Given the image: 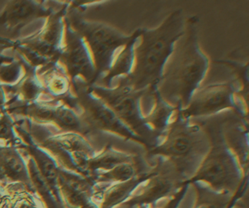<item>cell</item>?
<instances>
[{
  "label": "cell",
  "mask_w": 249,
  "mask_h": 208,
  "mask_svg": "<svg viewBox=\"0 0 249 208\" xmlns=\"http://www.w3.org/2000/svg\"><path fill=\"white\" fill-rule=\"evenodd\" d=\"M208 67L209 59L198 41V20L189 18L164 65L156 94L169 105L183 110L199 88Z\"/></svg>",
  "instance_id": "1"
},
{
  "label": "cell",
  "mask_w": 249,
  "mask_h": 208,
  "mask_svg": "<svg viewBox=\"0 0 249 208\" xmlns=\"http://www.w3.org/2000/svg\"><path fill=\"white\" fill-rule=\"evenodd\" d=\"M182 10L172 13L154 30H139L133 49V63L127 76L121 78L144 96L156 93L163 69L186 28Z\"/></svg>",
  "instance_id": "2"
},
{
  "label": "cell",
  "mask_w": 249,
  "mask_h": 208,
  "mask_svg": "<svg viewBox=\"0 0 249 208\" xmlns=\"http://www.w3.org/2000/svg\"><path fill=\"white\" fill-rule=\"evenodd\" d=\"M211 145V136L206 126L183 119L178 111L155 145L148 150L147 157L169 160L189 180Z\"/></svg>",
  "instance_id": "3"
},
{
  "label": "cell",
  "mask_w": 249,
  "mask_h": 208,
  "mask_svg": "<svg viewBox=\"0 0 249 208\" xmlns=\"http://www.w3.org/2000/svg\"><path fill=\"white\" fill-rule=\"evenodd\" d=\"M205 126L211 136V148L187 183L201 182L214 190L231 193L238 200L247 193L249 176L243 173L237 157L226 143L222 127Z\"/></svg>",
  "instance_id": "4"
},
{
  "label": "cell",
  "mask_w": 249,
  "mask_h": 208,
  "mask_svg": "<svg viewBox=\"0 0 249 208\" xmlns=\"http://www.w3.org/2000/svg\"><path fill=\"white\" fill-rule=\"evenodd\" d=\"M92 92L105 103L116 116L146 143L147 150L157 142L151 129L145 123L141 109V98L143 94L134 91L119 78L111 88L94 86Z\"/></svg>",
  "instance_id": "5"
},
{
  "label": "cell",
  "mask_w": 249,
  "mask_h": 208,
  "mask_svg": "<svg viewBox=\"0 0 249 208\" xmlns=\"http://www.w3.org/2000/svg\"><path fill=\"white\" fill-rule=\"evenodd\" d=\"M148 158L153 160V166L148 177L120 208L158 205L168 200L188 184L187 178L171 161L161 157Z\"/></svg>",
  "instance_id": "6"
},
{
  "label": "cell",
  "mask_w": 249,
  "mask_h": 208,
  "mask_svg": "<svg viewBox=\"0 0 249 208\" xmlns=\"http://www.w3.org/2000/svg\"><path fill=\"white\" fill-rule=\"evenodd\" d=\"M79 29L94 62L96 79L109 72L120 52L133 37V35H125L113 27L100 23H81Z\"/></svg>",
  "instance_id": "7"
},
{
  "label": "cell",
  "mask_w": 249,
  "mask_h": 208,
  "mask_svg": "<svg viewBox=\"0 0 249 208\" xmlns=\"http://www.w3.org/2000/svg\"><path fill=\"white\" fill-rule=\"evenodd\" d=\"M230 84H216L198 88L188 105L179 110L183 119L192 120L215 114L226 109H237L236 94Z\"/></svg>",
  "instance_id": "8"
},
{
  "label": "cell",
  "mask_w": 249,
  "mask_h": 208,
  "mask_svg": "<svg viewBox=\"0 0 249 208\" xmlns=\"http://www.w3.org/2000/svg\"><path fill=\"white\" fill-rule=\"evenodd\" d=\"M45 146L57 156L63 169L89 178L87 164L96 154L84 137L76 133L53 137Z\"/></svg>",
  "instance_id": "9"
},
{
  "label": "cell",
  "mask_w": 249,
  "mask_h": 208,
  "mask_svg": "<svg viewBox=\"0 0 249 208\" xmlns=\"http://www.w3.org/2000/svg\"><path fill=\"white\" fill-rule=\"evenodd\" d=\"M84 123L89 129L107 132L116 135L125 140L132 141L145 146L141 138L129 129L115 113L95 95L87 94L83 100Z\"/></svg>",
  "instance_id": "10"
},
{
  "label": "cell",
  "mask_w": 249,
  "mask_h": 208,
  "mask_svg": "<svg viewBox=\"0 0 249 208\" xmlns=\"http://www.w3.org/2000/svg\"><path fill=\"white\" fill-rule=\"evenodd\" d=\"M59 187L66 208H100L94 199L95 184L84 176L59 169Z\"/></svg>",
  "instance_id": "11"
},
{
  "label": "cell",
  "mask_w": 249,
  "mask_h": 208,
  "mask_svg": "<svg viewBox=\"0 0 249 208\" xmlns=\"http://www.w3.org/2000/svg\"><path fill=\"white\" fill-rule=\"evenodd\" d=\"M20 184L35 193L26 164L19 153L14 148H0V191H4L5 185Z\"/></svg>",
  "instance_id": "12"
},
{
  "label": "cell",
  "mask_w": 249,
  "mask_h": 208,
  "mask_svg": "<svg viewBox=\"0 0 249 208\" xmlns=\"http://www.w3.org/2000/svg\"><path fill=\"white\" fill-rule=\"evenodd\" d=\"M67 62L71 74L81 75L88 81L96 79V71L92 57L88 48L80 37H73L71 40L68 53Z\"/></svg>",
  "instance_id": "13"
},
{
  "label": "cell",
  "mask_w": 249,
  "mask_h": 208,
  "mask_svg": "<svg viewBox=\"0 0 249 208\" xmlns=\"http://www.w3.org/2000/svg\"><path fill=\"white\" fill-rule=\"evenodd\" d=\"M224 126L222 133L224 140L237 157L243 173L249 175L247 125H245L244 122L242 121Z\"/></svg>",
  "instance_id": "14"
},
{
  "label": "cell",
  "mask_w": 249,
  "mask_h": 208,
  "mask_svg": "<svg viewBox=\"0 0 249 208\" xmlns=\"http://www.w3.org/2000/svg\"><path fill=\"white\" fill-rule=\"evenodd\" d=\"M27 151L36 163V167L42 177L54 192L56 197L63 202L59 187V169L54 159L43 151L40 147L35 145L30 139H27ZM64 204V202H63Z\"/></svg>",
  "instance_id": "15"
},
{
  "label": "cell",
  "mask_w": 249,
  "mask_h": 208,
  "mask_svg": "<svg viewBox=\"0 0 249 208\" xmlns=\"http://www.w3.org/2000/svg\"><path fill=\"white\" fill-rule=\"evenodd\" d=\"M195 189V202L192 208H231L235 202L234 195L214 190L201 182L191 183Z\"/></svg>",
  "instance_id": "16"
},
{
  "label": "cell",
  "mask_w": 249,
  "mask_h": 208,
  "mask_svg": "<svg viewBox=\"0 0 249 208\" xmlns=\"http://www.w3.org/2000/svg\"><path fill=\"white\" fill-rule=\"evenodd\" d=\"M178 111L177 109L162 101L155 93L152 106L145 120L157 141L165 132Z\"/></svg>",
  "instance_id": "17"
},
{
  "label": "cell",
  "mask_w": 249,
  "mask_h": 208,
  "mask_svg": "<svg viewBox=\"0 0 249 208\" xmlns=\"http://www.w3.org/2000/svg\"><path fill=\"white\" fill-rule=\"evenodd\" d=\"M53 121L59 127L78 135H84L89 131L85 123L71 109L62 107L55 110Z\"/></svg>",
  "instance_id": "18"
},
{
  "label": "cell",
  "mask_w": 249,
  "mask_h": 208,
  "mask_svg": "<svg viewBox=\"0 0 249 208\" xmlns=\"http://www.w3.org/2000/svg\"><path fill=\"white\" fill-rule=\"evenodd\" d=\"M36 11V5L32 2L16 1L10 4L7 8L5 17L10 21H21L34 15Z\"/></svg>",
  "instance_id": "19"
},
{
  "label": "cell",
  "mask_w": 249,
  "mask_h": 208,
  "mask_svg": "<svg viewBox=\"0 0 249 208\" xmlns=\"http://www.w3.org/2000/svg\"><path fill=\"white\" fill-rule=\"evenodd\" d=\"M11 195V197L16 199L13 201L12 208H43L41 205H39L37 198L35 197L34 193L31 192L23 191L17 190H5ZM11 198V199H12Z\"/></svg>",
  "instance_id": "20"
},
{
  "label": "cell",
  "mask_w": 249,
  "mask_h": 208,
  "mask_svg": "<svg viewBox=\"0 0 249 208\" xmlns=\"http://www.w3.org/2000/svg\"><path fill=\"white\" fill-rule=\"evenodd\" d=\"M55 110L44 106H33L30 107V115L42 121H53Z\"/></svg>",
  "instance_id": "21"
},
{
  "label": "cell",
  "mask_w": 249,
  "mask_h": 208,
  "mask_svg": "<svg viewBox=\"0 0 249 208\" xmlns=\"http://www.w3.org/2000/svg\"><path fill=\"white\" fill-rule=\"evenodd\" d=\"M14 125L8 116L0 118V139L12 141L15 139Z\"/></svg>",
  "instance_id": "22"
},
{
  "label": "cell",
  "mask_w": 249,
  "mask_h": 208,
  "mask_svg": "<svg viewBox=\"0 0 249 208\" xmlns=\"http://www.w3.org/2000/svg\"><path fill=\"white\" fill-rule=\"evenodd\" d=\"M19 68L15 64L0 68V78L5 82H12L18 77Z\"/></svg>",
  "instance_id": "23"
},
{
  "label": "cell",
  "mask_w": 249,
  "mask_h": 208,
  "mask_svg": "<svg viewBox=\"0 0 249 208\" xmlns=\"http://www.w3.org/2000/svg\"><path fill=\"white\" fill-rule=\"evenodd\" d=\"M189 186V184L185 185L176 195L170 198V201H169L168 208H178L185 195L186 194Z\"/></svg>",
  "instance_id": "24"
},
{
  "label": "cell",
  "mask_w": 249,
  "mask_h": 208,
  "mask_svg": "<svg viewBox=\"0 0 249 208\" xmlns=\"http://www.w3.org/2000/svg\"><path fill=\"white\" fill-rule=\"evenodd\" d=\"M23 88H24V94L29 99L35 98L39 92V88L37 84L30 80L26 81Z\"/></svg>",
  "instance_id": "25"
},
{
  "label": "cell",
  "mask_w": 249,
  "mask_h": 208,
  "mask_svg": "<svg viewBox=\"0 0 249 208\" xmlns=\"http://www.w3.org/2000/svg\"><path fill=\"white\" fill-rule=\"evenodd\" d=\"M243 197L238 199L235 203L233 205L231 208H249L248 207V201L243 202Z\"/></svg>",
  "instance_id": "26"
},
{
  "label": "cell",
  "mask_w": 249,
  "mask_h": 208,
  "mask_svg": "<svg viewBox=\"0 0 249 208\" xmlns=\"http://www.w3.org/2000/svg\"><path fill=\"white\" fill-rule=\"evenodd\" d=\"M169 199L165 203L163 204L162 205H142V206L138 207L137 208H168Z\"/></svg>",
  "instance_id": "27"
},
{
  "label": "cell",
  "mask_w": 249,
  "mask_h": 208,
  "mask_svg": "<svg viewBox=\"0 0 249 208\" xmlns=\"http://www.w3.org/2000/svg\"><path fill=\"white\" fill-rule=\"evenodd\" d=\"M5 103V97H4L3 91L0 87V106H2Z\"/></svg>",
  "instance_id": "28"
}]
</instances>
